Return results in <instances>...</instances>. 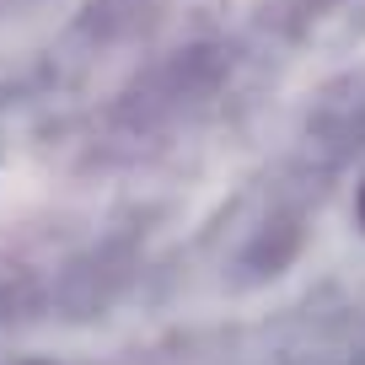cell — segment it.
I'll return each instance as SVG.
<instances>
[{
  "mask_svg": "<svg viewBox=\"0 0 365 365\" xmlns=\"http://www.w3.org/2000/svg\"><path fill=\"white\" fill-rule=\"evenodd\" d=\"M360 215H365V199H360Z\"/></svg>",
  "mask_w": 365,
  "mask_h": 365,
  "instance_id": "cell-1",
  "label": "cell"
}]
</instances>
